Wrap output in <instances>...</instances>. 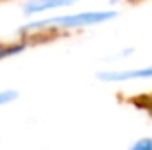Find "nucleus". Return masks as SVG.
Masks as SVG:
<instances>
[{
  "label": "nucleus",
  "mask_w": 152,
  "mask_h": 150,
  "mask_svg": "<svg viewBox=\"0 0 152 150\" xmlns=\"http://www.w3.org/2000/svg\"><path fill=\"white\" fill-rule=\"evenodd\" d=\"M117 16L115 11H85L76 14H62V16H51L37 21L25 23L20 32H37V30H75V28H85L106 23Z\"/></svg>",
  "instance_id": "nucleus-1"
},
{
  "label": "nucleus",
  "mask_w": 152,
  "mask_h": 150,
  "mask_svg": "<svg viewBox=\"0 0 152 150\" xmlns=\"http://www.w3.org/2000/svg\"><path fill=\"white\" fill-rule=\"evenodd\" d=\"M78 2L80 0H28L23 5V14L36 16V14H41V12H50V11L71 7Z\"/></svg>",
  "instance_id": "nucleus-2"
},
{
  "label": "nucleus",
  "mask_w": 152,
  "mask_h": 150,
  "mask_svg": "<svg viewBox=\"0 0 152 150\" xmlns=\"http://www.w3.org/2000/svg\"><path fill=\"white\" fill-rule=\"evenodd\" d=\"M97 76L103 81H127V79H138V78H152V66L143 69H134V71H103Z\"/></svg>",
  "instance_id": "nucleus-3"
},
{
  "label": "nucleus",
  "mask_w": 152,
  "mask_h": 150,
  "mask_svg": "<svg viewBox=\"0 0 152 150\" xmlns=\"http://www.w3.org/2000/svg\"><path fill=\"white\" fill-rule=\"evenodd\" d=\"M27 50V42H14V44H7V46H0V60L9 58L12 55H20L21 51Z\"/></svg>",
  "instance_id": "nucleus-4"
},
{
  "label": "nucleus",
  "mask_w": 152,
  "mask_h": 150,
  "mask_svg": "<svg viewBox=\"0 0 152 150\" xmlns=\"http://www.w3.org/2000/svg\"><path fill=\"white\" fill-rule=\"evenodd\" d=\"M16 97H18V92L16 90H4V92H0V106L12 103Z\"/></svg>",
  "instance_id": "nucleus-5"
},
{
  "label": "nucleus",
  "mask_w": 152,
  "mask_h": 150,
  "mask_svg": "<svg viewBox=\"0 0 152 150\" xmlns=\"http://www.w3.org/2000/svg\"><path fill=\"white\" fill-rule=\"evenodd\" d=\"M133 149H136V150H151L152 149V140H142V141L134 143Z\"/></svg>",
  "instance_id": "nucleus-6"
},
{
  "label": "nucleus",
  "mask_w": 152,
  "mask_h": 150,
  "mask_svg": "<svg viewBox=\"0 0 152 150\" xmlns=\"http://www.w3.org/2000/svg\"><path fill=\"white\" fill-rule=\"evenodd\" d=\"M113 2H117V0H113Z\"/></svg>",
  "instance_id": "nucleus-7"
}]
</instances>
